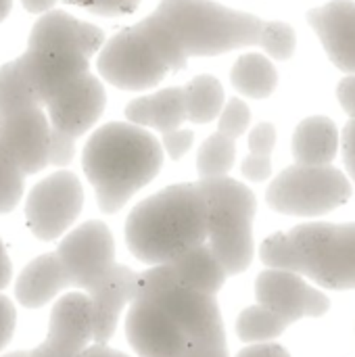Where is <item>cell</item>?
Here are the masks:
<instances>
[{"label": "cell", "instance_id": "1", "mask_svg": "<svg viewBox=\"0 0 355 357\" xmlns=\"http://www.w3.org/2000/svg\"><path fill=\"white\" fill-rule=\"evenodd\" d=\"M165 151L144 128L111 121L86 142L82 167L103 213H117L140 188L157 178Z\"/></svg>", "mask_w": 355, "mask_h": 357}, {"label": "cell", "instance_id": "2", "mask_svg": "<svg viewBox=\"0 0 355 357\" xmlns=\"http://www.w3.org/2000/svg\"><path fill=\"white\" fill-rule=\"evenodd\" d=\"M203 243H207V205L197 182L155 192L126 220V245L149 266L169 264Z\"/></svg>", "mask_w": 355, "mask_h": 357}, {"label": "cell", "instance_id": "3", "mask_svg": "<svg viewBox=\"0 0 355 357\" xmlns=\"http://www.w3.org/2000/svg\"><path fill=\"white\" fill-rule=\"evenodd\" d=\"M155 13L172 27L186 59L259 46L266 21L213 0H161Z\"/></svg>", "mask_w": 355, "mask_h": 357}, {"label": "cell", "instance_id": "4", "mask_svg": "<svg viewBox=\"0 0 355 357\" xmlns=\"http://www.w3.org/2000/svg\"><path fill=\"white\" fill-rule=\"evenodd\" d=\"M197 186L207 205V245L228 276L243 274L253 261V190L228 176L199 180Z\"/></svg>", "mask_w": 355, "mask_h": 357}, {"label": "cell", "instance_id": "5", "mask_svg": "<svg viewBox=\"0 0 355 357\" xmlns=\"http://www.w3.org/2000/svg\"><path fill=\"white\" fill-rule=\"evenodd\" d=\"M136 299L153 301L186 335L188 343L226 345V331L216 295L195 291L178 280L169 264L138 274Z\"/></svg>", "mask_w": 355, "mask_h": 357}, {"label": "cell", "instance_id": "6", "mask_svg": "<svg viewBox=\"0 0 355 357\" xmlns=\"http://www.w3.org/2000/svg\"><path fill=\"white\" fill-rule=\"evenodd\" d=\"M287 238L299 276L333 291L355 289V224H301Z\"/></svg>", "mask_w": 355, "mask_h": 357}, {"label": "cell", "instance_id": "7", "mask_svg": "<svg viewBox=\"0 0 355 357\" xmlns=\"http://www.w3.org/2000/svg\"><path fill=\"white\" fill-rule=\"evenodd\" d=\"M352 199V184L343 172L324 165H293L280 172L266 192L268 205L285 215H324Z\"/></svg>", "mask_w": 355, "mask_h": 357}, {"label": "cell", "instance_id": "8", "mask_svg": "<svg viewBox=\"0 0 355 357\" xmlns=\"http://www.w3.org/2000/svg\"><path fill=\"white\" fill-rule=\"evenodd\" d=\"M96 63L103 79L119 90L153 88L172 71L159 46L138 23L107 40Z\"/></svg>", "mask_w": 355, "mask_h": 357}, {"label": "cell", "instance_id": "9", "mask_svg": "<svg viewBox=\"0 0 355 357\" xmlns=\"http://www.w3.org/2000/svg\"><path fill=\"white\" fill-rule=\"evenodd\" d=\"M84 207V188L75 174L56 172L40 180L27 195L25 222L40 241L63 236Z\"/></svg>", "mask_w": 355, "mask_h": 357}, {"label": "cell", "instance_id": "10", "mask_svg": "<svg viewBox=\"0 0 355 357\" xmlns=\"http://www.w3.org/2000/svg\"><path fill=\"white\" fill-rule=\"evenodd\" d=\"M69 272L71 287L92 291L115 266V241L107 224L90 220L73 228L54 251Z\"/></svg>", "mask_w": 355, "mask_h": 357}, {"label": "cell", "instance_id": "11", "mask_svg": "<svg viewBox=\"0 0 355 357\" xmlns=\"http://www.w3.org/2000/svg\"><path fill=\"white\" fill-rule=\"evenodd\" d=\"M107 107V92L96 75L90 71L69 79L44 100V109L52 128L80 138L103 115Z\"/></svg>", "mask_w": 355, "mask_h": 357}, {"label": "cell", "instance_id": "12", "mask_svg": "<svg viewBox=\"0 0 355 357\" xmlns=\"http://www.w3.org/2000/svg\"><path fill=\"white\" fill-rule=\"evenodd\" d=\"M255 299L289 326L301 318H320L331 307L328 297L312 289L303 276L270 268L255 280Z\"/></svg>", "mask_w": 355, "mask_h": 357}, {"label": "cell", "instance_id": "13", "mask_svg": "<svg viewBox=\"0 0 355 357\" xmlns=\"http://www.w3.org/2000/svg\"><path fill=\"white\" fill-rule=\"evenodd\" d=\"M48 134L50 121L44 107H29L0 117V144L25 176L48 167Z\"/></svg>", "mask_w": 355, "mask_h": 357}, {"label": "cell", "instance_id": "14", "mask_svg": "<svg viewBox=\"0 0 355 357\" xmlns=\"http://www.w3.org/2000/svg\"><path fill=\"white\" fill-rule=\"evenodd\" d=\"M126 337L138 357H180L186 335L153 301L134 299L126 316Z\"/></svg>", "mask_w": 355, "mask_h": 357}, {"label": "cell", "instance_id": "15", "mask_svg": "<svg viewBox=\"0 0 355 357\" xmlns=\"http://www.w3.org/2000/svg\"><path fill=\"white\" fill-rule=\"evenodd\" d=\"M105 44V33L100 27L80 21L65 10H46L33 23L27 48H54L77 52L84 56H94Z\"/></svg>", "mask_w": 355, "mask_h": 357}, {"label": "cell", "instance_id": "16", "mask_svg": "<svg viewBox=\"0 0 355 357\" xmlns=\"http://www.w3.org/2000/svg\"><path fill=\"white\" fill-rule=\"evenodd\" d=\"M15 63L31 90L40 96L42 105L69 79L90 71L88 56L54 48H27Z\"/></svg>", "mask_w": 355, "mask_h": 357}, {"label": "cell", "instance_id": "17", "mask_svg": "<svg viewBox=\"0 0 355 357\" xmlns=\"http://www.w3.org/2000/svg\"><path fill=\"white\" fill-rule=\"evenodd\" d=\"M328 59L345 73H355V2L331 0L308 13Z\"/></svg>", "mask_w": 355, "mask_h": 357}, {"label": "cell", "instance_id": "18", "mask_svg": "<svg viewBox=\"0 0 355 357\" xmlns=\"http://www.w3.org/2000/svg\"><path fill=\"white\" fill-rule=\"evenodd\" d=\"M138 274L121 264H115L113 270L86 295L92 301L94 314V343H109L115 335L119 316L126 305L136 299Z\"/></svg>", "mask_w": 355, "mask_h": 357}, {"label": "cell", "instance_id": "19", "mask_svg": "<svg viewBox=\"0 0 355 357\" xmlns=\"http://www.w3.org/2000/svg\"><path fill=\"white\" fill-rule=\"evenodd\" d=\"M44 341L75 356L94 343V314L86 293H67L52 305Z\"/></svg>", "mask_w": 355, "mask_h": 357}, {"label": "cell", "instance_id": "20", "mask_svg": "<svg viewBox=\"0 0 355 357\" xmlns=\"http://www.w3.org/2000/svg\"><path fill=\"white\" fill-rule=\"evenodd\" d=\"M69 289H73L71 278L61 257L56 253H44L21 270L15 282V297L23 307L38 310Z\"/></svg>", "mask_w": 355, "mask_h": 357}, {"label": "cell", "instance_id": "21", "mask_svg": "<svg viewBox=\"0 0 355 357\" xmlns=\"http://www.w3.org/2000/svg\"><path fill=\"white\" fill-rule=\"evenodd\" d=\"M126 117L134 126L161 132V136L174 132L186 121L184 88H163L155 94L134 98L126 107Z\"/></svg>", "mask_w": 355, "mask_h": 357}, {"label": "cell", "instance_id": "22", "mask_svg": "<svg viewBox=\"0 0 355 357\" xmlns=\"http://www.w3.org/2000/svg\"><path fill=\"white\" fill-rule=\"evenodd\" d=\"M339 149V132L337 126L324 117H308L303 119L293 136V157L297 165L324 167L331 165Z\"/></svg>", "mask_w": 355, "mask_h": 357}, {"label": "cell", "instance_id": "23", "mask_svg": "<svg viewBox=\"0 0 355 357\" xmlns=\"http://www.w3.org/2000/svg\"><path fill=\"white\" fill-rule=\"evenodd\" d=\"M169 266L180 282L207 295L220 293L228 278V272L224 270V266L207 243L197 245L186 253L178 255L174 261H169Z\"/></svg>", "mask_w": 355, "mask_h": 357}, {"label": "cell", "instance_id": "24", "mask_svg": "<svg viewBox=\"0 0 355 357\" xmlns=\"http://www.w3.org/2000/svg\"><path fill=\"white\" fill-rule=\"evenodd\" d=\"M230 82L236 92L251 98H268L278 84V73L268 56L259 52H247L239 56L230 71Z\"/></svg>", "mask_w": 355, "mask_h": 357}, {"label": "cell", "instance_id": "25", "mask_svg": "<svg viewBox=\"0 0 355 357\" xmlns=\"http://www.w3.org/2000/svg\"><path fill=\"white\" fill-rule=\"evenodd\" d=\"M186 119L192 123H211L224 109V88L218 77L203 73L197 75L186 88Z\"/></svg>", "mask_w": 355, "mask_h": 357}, {"label": "cell", "instance_id": "26", "mask_svg": "<svg viewBox=\"0 0 355 357\" xmlns=\"http://www.w3.org/2000/svg\"><path fill=\"white\" fill-rule=\"evenodd\" d=\"M236 159V140L220 132L211 134L197 153L199 180L224 178L232 169Z\"/></svg>", "mask_w": 355, "mask_h": 357}, {"label": "cell", "instance_id": "27", "mask_svg": "<svg viewBox=\"0 0 355 357\" xmlns=\"http://www.w3.org/2000/svg\"><path fill=\"white\" fill-rule=\"evenodd\" d=\"M287 322L264 305H251L236 318V335L243 343H270L287 331Z\"/></svg>", "mask_w": 355, "mask_h": 357}, {"label": "cell", "instance_id": "28", "mask_svg": "<svg viewBox=\"0 0 355 357\" xmlns=\"http://www.w3.org/2000/svg\"><path fill=\"white\" fill-rule=\"evenodd\" d=\"M276 144V128L268 121L255 126L249 134V157L243 161V176L251 182H264L272 174V151Z\"/></svg>", "mask_w": 355, "mask_h": 357}, {"label": "cell", "instance_id": "29", "mask_svg": "<svg viewBox=\"0 0 355 357\" xmlns=\"http://www.w3.org/2000/svg\"><path fill=\"white\" fill-rule=\"evenodd\" d=\"M29 107H44L40 96L31 90L23 73L19 71L15 61H8L0 67V117L29 109Z\"/></svg>", "mask_w": 355, "mask_h": 357}, {"label": "cell", "instance_id": "30", "mask_svg": "<svg viewBox=\"0 0 355 357\" xmlns=\"http://www.w3.org/2000/svg\"><path fill=\"white\" fill-rule=\"evenodd\" d=\"M138 25L151 36V40L159 46V50L163 52V56L167 59L172 71H182L188 63V59L184 56L180 42L176 38V33L172 31V27L153 10L149 17H144L142 21H138Z\"/></svg>", "mask_w": 355, "mask_h": 357}, {"label": "cell", "instance_id": "31", "mask_svg": "<svg viewBox=\"0 0 355 357\" xmlns=\"http://www.w3.org/2000/svg\"><path fill=\"white\" fill-rule=\"evenodd\" d=\"M25 190V174L0 144V213H10Z\"/></svg>", "mask_w": 355, "mask_h": 357}, {"label": "cell", "instance_id": "32", "mask_svg": "<svg viewBox=\"0 0 355 357\" xmlns=\"http://www.w3.org/2000/svg\"><path fill=\"white\" fill-rule=\"evenodd\" d=\"M259 46L278 61H289L295 52V29L282 21H266Z\"/></svg>", "mask_w": 355, "mask_h": 357}, {"label": "cell", "instance_id": "33", "mask_svg": "<svg viewBox=\"0 0 355 357\" xmlns=\"http://www.w3.org/2000/svg\"><path fill=\"white\" fill-rule=\"evenodd\" d=\"M259 257H262L264 266H268L270 270H285V272H295L297 274L295 251H293V247H291L285 232H276V234L268 236L262 243Z\"/></svg>", "mask_w": 355, "mask_h": 357}, {"label": "cell", "instance_id": "34", "mask_svg": "<svg viewBox=\"0 0 355 357\" xmlns=\"http://www.w3.org/2000/svg\"><path fill=\"white\" fill-rule=\"evenodd\" d=\"M249 123H251V111H249L247 102L241 98H230L220 113L218 132L236 140L239 136H243L247 132Z\"/></svg>", "mask_w": 355, "mask_h": 357}, {"label": "cell", "instance_id": "35", "mask_svg": "<svg viewBox=\"0 0 355 357\" xmlns=\"http://www.w3.org/2000/svg\"><path fill=\"white\" fill-rule=\"evenodd\" d=\"M75 157V138L63 130H56L50 126L48 134V165L65 167Z\"/></svg>", "mask_w": 355, "mask_h": 357}, {"label": "cell", "instance_id": "36", "mask_svg": "<svg viewBox=\"0 0 355 357\" xmlns=\"http://www.w3.org/2000/svg\"><path fill=\"white\" fill-rule=\"evenodd\" d=\"M69 2L94 15L117 17V15H132L142 0H69Z\"/></svg>", "mask_w": 355, "mask_h": 357}, {"label": "cell", "instance_id": "37", "mask_svg": "<svg viewBox=\"0 0 355 357\" xmlns=\"http://www.w3.org/2000/svg\"><path fill=\"white\" fill-rule=\"evenodd\" d=\"M192 142H195V132L178 128L174 132L163 134V144L161 146L169 155V159L178 161V159H182L188 153V149L192 146Z\"/></svg>", "mask_w": 355, "mask_h": 357}, {"label": "cell", "instance_id": "38", "mask_svg": "<svg viewBox=\"0 0 355 357\" xmlns=\"http://www.w3.org/2000/svg\"><path fill=\"white\" fill-rule=\"evenodd\" d=\"M15 324H17V310L13 301L0 293V351L10 343L15 335Z\"/></svg>", "mask_w": 355, "mask_h": 357}, {"label": "cell", "instance_id": "39", "mask_svg": "<svg viewBox=\"0 0 355 357\" xmlns=\"http://www.w3.org/2000/svg\"><path fill=\"white\" fill-rule=\"evenodd\" d=\"M180 357H230L226 345L218 343H188Z\"/></svg>", "mask_w": 355, "mask_h": 357}, {"label": "cell", "instance_id": "40", "mask_svg": "<svg viewBox=\"0 0 355 357\" xmlns=\"http://www.w3.org/2000/svg\"><path fill=\"white\" fill-rule=\"evenodd\" d=\"M343 161L355 182V119H352L343 130Z\"/></svg>", "mask_w": 355, "mask_h": 357}, {"label": "cell", "instance_id": "41", "mask_svg": "<svg viewBox=\"0 0 355 357\" xmlns=\"http://www.w3.org/2000/svg\"><path fill=\"white\" fill-rule=\"evenodd\" d=\"M337 96H339V102L345 109V113L352 119H355V73L354 75H347L345 79L339 82Z\"/></svg>", "mask_w": 355, "mask_h": 357}, {"label": "cell", "instance_id": "42", "mask_svg": "<svg viewBox=\"0 0 355 357\" xmlns=\"http://www.w3.org/2000/svg\"><path fill=\"white\" fill-rule=\"evenodd\" d=\"M236 357H291L289 351L276 343H255L251 347H245L243 351H239Z\"/></svg>", "mask_w": 355, "mask_h": 357}, {"label": "cell", "instance_id": "43", "mask_svg": "<svg viewBox=\"0 0 355 357\" xmlns=\"http://www.w3.org/2000/svg\"><path fill=\"white\" fill-rule=\"evenodd\" d=\"M80 357H130L126 356V354H121V351H117V349H113V347H109L107 343H90Z\"/></svg>", "mask_w": 355, "mask_h": 357}, {"label": "cell", "instance_id": "44", "mask_svg": "<svg viewBox=\"0 0 355 357\" xmlns=\"http://www.w3.org/2000/svg\"><path fill=\"white\" fill-rule=\"evenodd\" d=\"M13 278V264H10V257L6 253V247L0 238V291H4L8 287Z\"/></svg>", "mask_w": 355, "mask_h": 357}, {"label": "cell", "instance_id": "45", "mask_svg": "<svg viewBox=\"0 0 355 357\" xmlns=\"http://www.w3.org/2000/svg\"><path fill=\"white\" fill-rule=\"evenodd\" d=\"M29 357H80L75 354H69V351H63L59 347H52L48 341H42L36 349L29 351Z\"/></svg>", "mask_w": 355, "mask_h": 357}, {"label": "cell", "instance_id": "46", "mask_svg": "<svg viewBox=\"0 0 355 357\" xmlns=\"http://www.w3.org/2000/svg\"><path fill=\"white\" fill-rule=\"evenodd\" d=\"M21 4H23V8H25L27 13L40 15V13L50 10V8L56 4V0H21Z\"/></svg>", "mask_w": 355, "mask_h": 357}, {"label": "cell", "instance_id": "47", "mask_svg": "<svg viewBox=\"0 0 355 357\" xmlns=\"http://www.w3.org/2000/svg\"><path fill=\"white\" fill-rule=\"evenodd\" d=\"M10 6H13V0H0V23L8 17Z\"/></svg>", "mask_w": 355, "mask_h": 357}, {"label": "cell", "instance_id": "48", "mask_svg": "<svg viewBox=\"0 0 355 357\" xmlns=\"http://www.w3.org/2000/svg\"><path fill=\"white\" fill-rule=\"evenodd\" d=\"M0 357H29V351H10V354H4Z\"/></svg>", "mask_w": 355, "mask_h": 357}]
</instances>
